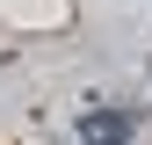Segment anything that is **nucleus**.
I'll use <instances>...</instances> for the list:
<instances>
[{
    "label": "nucleus",
    "instance_id": "f257e3e1",
    "mask_svg": "<svg viewBox=\"0 0 152 145\" xmlns=\"http://www.w3.org/2000/svg\"><path fill=\"white\" fill-rule=\"evenodd\" d=\"M123 131H130L123 109H116V116H87V145H123Z\"/></svg>",
    "mask_w": 152,
    "mask_h": 145
}]
</instances>
